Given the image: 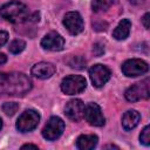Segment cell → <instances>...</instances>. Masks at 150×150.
I'll return each instance as SVG.
<instances>
[{
    "instance_id": "6da1fadb",
    "label": "cell",
    "mask_w": 150,
    "mask_h": 150,
    "mask_svg": "<svg viewBox=\"0 0 150 150\" xmlns=\"http://www.w3.org/2000/svg\"><path fill=\"white\" fill-rule=\"evenodd\" d=\"M32 86V80L23 73H0V96H23Z\"/></svg>"
},
{
    "instance_id": "7a4b0ae2",
    "label": "cell",
    "mask_w": 150,
    "mask_h": 150,
    "mask_svg": "<svg viewBox=\"0 0 150 150\" xmlns=\"http://www.w3.org/2000/svg\"><path fill=\"white\" fill-rule=\"evenodd\" d=\"M0 15L12 23H23L30 20L39 21V13L30 14L28 7L21 1L13 0L0 7Z\"/></svg>"
},
{
    "instance_id": "3957f363",
    "label": "cell",
    "mask_w": 150,
    "mask_h": 150,
    "mask_svg": "<svg viewBox=\"0 0 150 150\" xmlns=\"http://www.w3.org/2000/svg\"><path fill=\"white\" fill-rule=\"evenodd\" d=\"M87 87V81L81 75L66 76L61 82V90L66 95H76L82 93Z\"/></svg>"
},
{
    "instance_id": "277c9868",
    "label": "cell",
    "mask_w": 150,
    "mask_h": 150,
    "mask_svg": "<svg viewBox=\"0 0 150 150\" xmlns=\"http://www.w3.org/2000/svg\"><path fill=\"white\" fill-rule=\"evenodd\" d=\"M149 86H150V81L146 77L143 81L137 82L134 86L129 87L125 90L124 96H125V98L129 102H137V101H141V100H145L150 95V88H149Z\"/></svg>"
},
{
    "instance_id": "5b68a950",
    "label": "cell",
    "mask_w": 150,
    "mask_h": 150,
    "mask_svg": "<svg viewBox=\"0 0 150 150\" xmlns=\"http://www.w3.org/2000/svg\"><path fill=\"white\" fill-rule=\"evenodd\" d=\"M40 122V114L36 110H25L16 121V129L20 132H28L34 130Z\"/></svg>"
},
{
    "instance_id": "8992f818",
    "label": "cell",
    "mask_w": 150,
    "mask_h": 150,
    "mask_svg": "<svg viewBox=\"0 0 150 150\" xmlns=\"http://www.w3.org/2000/svg\"><path fill=\"white\" fill-rule=\"evenodd\" d=\"M64 130V122L59 116H52L42 129V136L47 141L57 139Z\"/></svg>"
},
{
    "instance_id": "52a82bcc",
    "label": "cell",
    "mask_w": 150,
    "mask_h": 150,
    "mask_svg": "<svg viewBox=\"0 0 150 150\" xmlns=\"http://www.w3.org/2000/svg\"><path fill=\"white\" fill-rule=\"evenodd\" d=\"M149 66L141 59H130L122 64V73L128 77H136L148 71Z\"/></svg>"
},
{
    "instance_id": "ba28073f",
    "label": "cell",
    "mask_w": 150,
    "mask_h": 150,
    "mask_svg": "<svg viewBox=\"0 0 150 150\" xmlns=\"http://www.w3.org/2000/svg\"><path fill=\"white\" fill-rule=\"evenodd\" d=\"M111 76V71L108 67L103 66V64H94L90 69H89V77L90 81L93 83L94 87L96 88H101L103 87Z\"/></svg>"
},
{
    "instance_id": "9c48e42d",
    "label": "cell",
    "mask_w": 150,
    "mask_h": 150,
    "mask_svg": "<svg viewBox=\"0 0 150 150\" xmlns=\"http://www.w3.org/2000/svg\"><path fill=\"white\" fill-rule=\"evenodd\" d=\"M83 117L90 125H94V127H102L105 123V118L102 114L101 107L94 102H90L84 107Z\"/></svg>"
},
{
    "instance_id": "30bf717a",
    "label": "cell",
    "mask_w": 150,
    "mask_h": 150,
    "mask_svg": "<svg viewBox=\"0 0 150 150\" xmlns=\"http://www.w3.org/2000/svg\"><path fill=\"white\" fill-rule=\"evenodd\" d=\"M63 26L67 28V30L71 35L80 34L84 28V22L79 12H68L63 16Z\"/></svg>"
},
{
    "instance_id": "8fae6325",
    "label": "cell",
    "mask_w": 150,
    "mask_h": 150,
    "mask_svg": "<svg viewBox=\"0 0 150 150\" xmlns=\"http://www.w3.org/2000/svg\"><path fill=\"white\" fill-rule=\"evenodd\" d=\"M41 47L52 52H60L64 47V39L56 32H49L41 40Z\"/></svg>"
},
{
    "instance_id": "7c38bea8",
    "label": "cell",
    "mask_w": 150,
    "mask_h": 150,
    "mask_svg": "<svg viewBox=\"0 0 150 150\" xmlns=\"http://www.w3.org/2000/svg\"><path fill=\"white\" fill-rule=\"evenodd\" d=\"M83 110H84V104L80 98H74L68 101L64 107L66 116L74 122H79L83 118Z\"/></svg>"
},
{
    "instance_id": "4fadbf2b",
    "label": "cell",
    "mask_w": 150,
    "mask_h": 150,
    "mask_svg": "<svg viewBox=\"0 0 150 150\" xmlns=\"http://www.w3.org/2000/svg\"><path fill=\"white\" fill-rule=\"evenodd\" d=\"M55 71H56V68L50 62H39L34 64L30 69L32 75L40 80H47L52 77L55 74Z\"/></svg>"
},
{
    "instance_id": "5bb4252c",
    "label": "cell",
    "mask_w": 150,
    "mask_h": 150,
    "mask_svg": "<svg viewBox=\"0 0 150 150\" xmlns=\"http://www.w3.org/2000/svg\"><path fill=\"white\" fill-rule=\"evenodd\" d=\"M141 120V115L137 110H128L123 114L122 116V127L124 128V130H132L139 122Z\"/></svg>"
},
{
    "instance_id": "9a60e30c",
    "label": "cell",
    "mask_w": 150,
    "mask_h": 150,
    "mask_svg": "<svg viewBox=\"0 0 150 150\" xmlns=\"http://www.w3.org/2000/svg\"><path fill=\"white\" fill-rule=\"evenodd\" d=\"M98 137L94 134L81 135L76 139V148L80 150H91L97 145Z\"/></svg>"
},
{
    "instance_id": "2e32d148",
    "label": "cell",
    "mask_w": 150,
    "mask_h": 150,
    "mask_svg": "<svg viewBox=\"0 0 150 150\" xmlns=\"http://www.w3.org/2000/svg\"><path fill=\"white\" fill-rule=\"evenodd\" d=\"M130 28H131V22L129 19H122L118 25L115 27L114 32H112V36L118 40V41H122V40H125L128 36H129V33H130Z\"/></svg>"
},
{
    "instance_id": "e0dca14e",
    "label": "cell",
    "mask_w": 150,
    "mask_h": 150,
    "mask_svg": "<svg viewBox=\"0 0 150 150\" xmlns=\"http://www.w3.org/2000/svg\"><path fill=\"white\" fill-rule=\"evenodd\" d=\"M115 0H91V9L95 13L104 12L114 5Z\"/></svg>"
},
{
    "instance_id": "ac0fdd59",
    "label": "cell",
    "mask_w": 150,
    "mask_h": 150,
    "mask_svg": "<svg viewBox=\"0 0 150 150\" xmlns=\"http://www.w3.org/2000/svg\"><path fill=\"white\" fill-rule=\"evenodd\" d=\"M25 47H26V42H25L23 40H21V39H15V40H13V41L9 43L8 49H9V52H11L12 54H19V53H21V52L25 49Z\"/></svg>"
},
{
    "instance_id": "d6986e66",
    "label": "cell",
    "mask_w": 150,
    "mask_h": 150,
    "mask_svg": "<svg viewBox=\"0 0 150 150\" xmlns=\"http://www.w3.org/2000/svg\"><path fill=\"white\" fill-rule=\"evenodd\" d=\"M68 64H69L70 68L83 69L86 67V60H83L81 56H71L68 60Z\"/></svg>"
},
{
    "instance_id": "ffe728a7",
    "label": "cell",
    "mask_w": 150,
    "mask_h": 150,
    "mask_svg": "<svg viewBox=\"0 0 150 150\" xmlns=\"http://www.w3.org/2000/svg\"><path fill=\"white\" fill-rule=\"evenodd\" d=\"M19 110V104L15 102H6L2 104V111L7 116H13Z\"/></svg>"
},
{
    "instance_id": "44dd1931",
    "label": "cell",
    "mask_w": 150,
    "mask_h": 150,
    "mask_svg": "<svg viewBox=\"0 0 150 150\" xmlns=\"http://www.w3.org/2000/svg\"><path fill=\"white\" fill-rule=\"evenodd\" d=\"M139 142H141L143 145H145V146H148V145L150 144V127H149V125L144 127V129L141 131Z\"/></svg>"
},
{
    "instance_id": "7402d4cb",
    "label": "cell",
    "mask_w": 150,
    "mask_h": 150,
    "mask_svg": "<svg viewBox=\"0 0 150 150\" xmlns=\"http://www.w3.org/2000/svg\"><path fill=\"white\" fill-rule=\"evenodd\" d=\"M8 40V33L5 30H0V47L4 46Z\"/></svg>"
},
{
    "instance_id": "603a6c76",
    "label": "cell",
    "mask_w": 150,
    "mask_h": 150,
    "mask_svg": "<svg viewBox=\"0 0 150 150\" xmlns=\"http://www.w3.org/2000/svg\"><path fill=\"white\" fill-rule=\"evenodd\" d=\"M142 22H143L144 27H145L146 29H149V13H145V14L143 15V18H142Z\"/></svg>"
},
{
    "instance_id": "cb8c5ba5",
    "label": "cell",
    "mask_w": 150,
    "mask_h": 150,
    "mask_svg": "<svg viewBox=\"0 0 150 150\" xmlns=\"http://www.w3.org/2000/svg\"><path fill=\"white\" fill-rule=\"evenodd\" d=\"M6 61H7V56H6L5 54L0 53V64H4V63H6Z\"/></svg>"
},
{
    "instance_id": "d4e9b609",
    "label": "cell",
    "mask_w": 150,
    "mask_h": 150,
    "mask_svg": "<svg viewBox=\"0 0 150 150\" xmlns=\"http://www.w3.org/2000/svg\"><path fill=\"white\" fill-rule=\"evenodd\" d=\"M129 2L132 5H141L144 2V0H129Z\"/></svg>"
},
{
    "instance_id": "484cf974",
    "label": "cell",
    "mask_w": 150,
    "mask_h": 150,
    "mask_svg": "<svg viewBox=\"0 0 150 150\" xmlns=\"http://www.w3.org/2000/svg\"><path fill=\"white\" fill-rule=\"evenodd\" d=\"M26 148H33V149H38V145H34V144H25L21 146V149H26Z\"/></svg>"
},
{
    "instance_id": "4316f807",
    "label": "cell",
    "mask_w": 150,
    "mask_h": 150,
    "mask_svg": "<svg viewBox=\"0 0 150 150\" xmlns=\"http://www.w3.org/2000/svg\"><path fill=\"white\" fill-rule=\"evenodd\" d=\"M1 128H2V120L0 118V129H1Z\"/></svg>"
}]
</instances>
